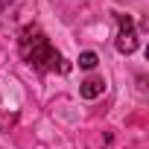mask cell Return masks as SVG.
Here are the masks:
<instances>
[{
	"instance_id": "obj_4",
	"label": "cell",
	"mask_w": 149,
	"mask_h": 149,
	"mask_svg": "<svg viewBox=\"0 0 149 149\" xmlns=\"http://www.w3.org/2000/svg\"><path fill=\"white\" fill-rule=\"evenodd\" d=\"M97 64H100V56H97V53H91V50H88V53H82V56H79V67H82V70H94Z\"/></svg>"
},
{
	"instance_id": "obj_1",
	"label": "cell",
	"mask_w": 149,
	"mask_h": 149,
	"mask_svg": "<svg viewBox=\"0 0 149 149\" xmlns=\"http://www.w3.org/2000/svg\"><path fill=\"white\" fill-rule=\"evenodd\" d=\"M21 56L26 64H32L38 73H50L61 64V56L56 53V47L47 41V35L35 32V29H26L21 35Z\"/></svg>"
},
{
	"instance_id": "obj_3",
	"label": "cell",
	"mask_w": 149,
	"mask_h": 149,
	"mask_svg": "<svg viewBox=\"0 0 149 149\" xmlns=\"http://www.w3.org/2000/svg\"><path fill=\"white\" fill-rule=\"evenodd\" d=\"M102 91H105V82H102L100 76H88V79L79 85V94H82V100H97Z\"/></svg>"
},
{
	"instance_id": "obj_2",
	"label": "cell",
	"mask_w": 149,
	"mask_h": 149,
	"mask_svg": "<svg viewBox=\"0 0 149 149\" xmlns=\"http://www.w3.org/2000/svg\"><path fill=\"white\" fill-rule=\"evenodd\" d=\"M117 41H114V47H117V53H123V56H129V53H134L137 50V29H134V21H132V15H117Z\"/></svg>"
}]
</instances>
